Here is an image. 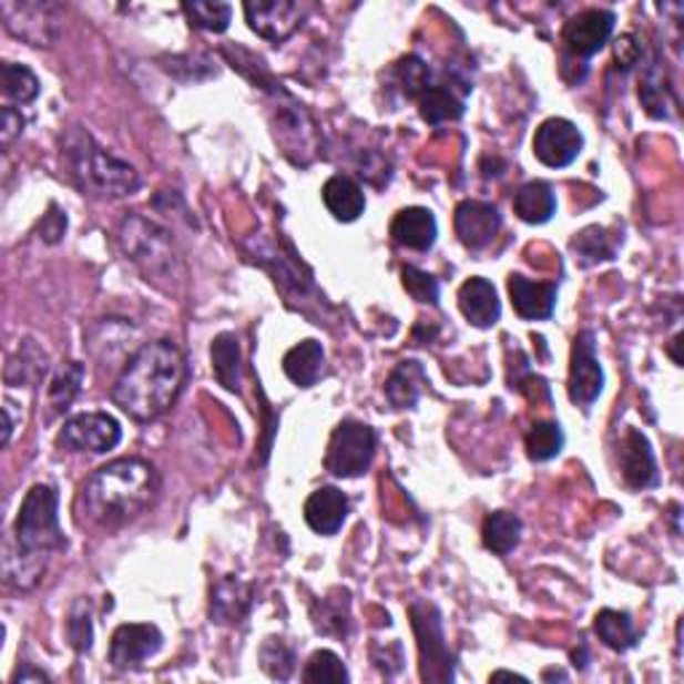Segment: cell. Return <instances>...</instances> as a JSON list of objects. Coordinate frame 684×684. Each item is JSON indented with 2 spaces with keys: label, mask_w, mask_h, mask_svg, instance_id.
Here are the masks:
<instances>
[{
  "label": "cell",
  "mask_w": 684,
  "mask_h": 684,
  "mask_svg": "<svg viewBox=\"0 0 684 684\" xmlns=\"http://www.w3.org/2000/svg\"><path fill=\"white\" fill-rule=\"evenodd\" d=\"M191 24L208 32H225L231 28L233 9L227 3H212V0H193V3H182Z\"/></svg>",
  "instance_id": "cell-37"
},
{
  "label": "cell",
  "mask_w": 684,
  "mask_h": 684,
  "mask_svg": "<svg viewBox=\"0 0 684 684\" xmlns=\"http://www.w3.org/2000/svg\"><path fill=\"white\" fill-rule=\"evenodd\" d=\"M570 399L578 407L589 409L599 399L604 388L602 364L596 358V337L591 329L578 331L575 343H572L570 358Z\"/></svg>",
  "instance_id": "cell-12"
},
{
  "label": "cell",
  "mask_w": 684,
  "mask_h": 684,
  "mask_svg": "<svg viewBox=\"0 0 684 684\" xmlns=\"http://www.w3.org/2000/svg\"><path fill=\"white\" fill-rule=\"evenodd\" d=\"M377 436L367 422L343 420L327 447V471L337 479H358L372 468Z\"/></svg>",
  "instance_id": "cell-8"
},
{
  "label": "cell",
  "mask_w": 684,
  "mask_h": 684,
  "mask_svg": "<svg viewBox=\"0 0 684 684\" xmlns=\"http://www.w3.org/2000/svg\"><path fill=\"white\" fill-rule=\"evenodd\" d=\"M615 57L625 64V68H629V64H634L636 57H640V45L634 43V38L631 35H623L615 45Z\"/></svg>",
  "instance_id": "cell-45"
},
{
  "label": "cell",
  "mask_w": 684,
  "mask_h": 684,
  "mask_svg": "<svg viewBox=\"0 0 684 684\" xmlns=\"http://www.w3.org/2000/svg\"><path fill=\"white\" fill-rule=\"evenodd\" d=\"M321 198L331 217L340 220V223H356L364 214V208H367V198H364L361 187L350 177H343V174H335V177L327 180Z\"/></svg>",
  "instance_id": "cell-23"
},
{
  "label": "cell",
  "mask_w": 684,
  "mask_h": 684,
  "mask_svg": "<svg viewBox=\"0 0 684 684\" xmlns=\"http://www.w3.org/2000/svg\"><path fill=\"white\" fill-rule=\"evenodd\" d=\"M428 382L426 369L417 361H401L386 382V396L396 409H412Z\"/></svg>",
  "instance_id": "cell-27"
},
{
  "label": "cell",
  "mask_w": 684,
  "mask_h": 684,
  "mask_svg": "<svg viewBox=\"0 0 684 684\" xmlns=\"http://www.w3.org/2000/svg\"><path fill=\"white\" fill-rule=\"evenodd\" d=\"M119 244L147 284L172 297H180L185 292V263H182L169 231L159 223L142 217V214H126L119 225Z\"/></svg>",
  "instance_id": "cell-4"
},
{
  "label": "cell",
  "mask_w": 684,
  "mask_h": 684,
  "mask_svg": "<svg viewBox=\"0 0 684 684\" xmlns=\"http://www.w3.org/2000/svg\"><path fill=\"white\" fill-rule=\"evenodd\" d=\"M121 445V422L113 415L86 412L75 415L64 422L60 433V447L68 452L104 455Z\"/></svg>",
  "instance_id": "cell-10"
},
{
  "label": "cell",
  "mask_w": 684,
  "mask_h": 684,
  "mask_svg": "<svg viewBox=\"0 0 684 684\" xmlns=\"http://www.w3.org/2000/svg\"><path fill=\"white\" fill-rule=\"evenodd\" d=\"M6 30L30 45H51L60 35L62 9L54 3H0Z\"/></svg>",
  "instance_id": "cell-9"
},
{
  "label": "cell",
  "mask_w": 684,
  "mask_h": 684,
  "mask_svg": "<svg viewBox=\"0 0 684 684\" xmlns=\"http://www.w3.org/2000/svg\"><path fill=\"white\" fill-rule=\"evenodd\" d=\"M64 231H68V217L60 212L57 206H51V212L45 214L43 225H41V233H43V241L45 244H57L64 236Z\"/></svg>",
  "instance_id": "cell-44"
},
{
  "label": "cell",
  "mask_w": 684,
  "mask_h": 684,
  "mask_svg": "<svg viewBox=\"0 0 684 684\" xmlns=\"http://www.w3.org/2000/svg\"><path fill=\"white\" fill-rule=\"evenodd\" d=\"M28 682H41V684H45V682H49V674H43V671H35L32 666H28V668L17 671L14 680H11V684H28Z\"/></svg>",
  "instance_id": "cell-47"
},
{
  "label": "cell",
  "mask_w": 684,
  "mask_h": 684,
  "mask_svg": "<svg viewBox=\"0 0 684 684\" xmlns=\"http://www.w3.org/2000/svg\"><path fill=\"white\" fill-rule=\"evenodd\" d=\"M513 212L519 220L530 225H545L557 214V195H553L549 182H527L519 187L517 198H513Z\"/></svg>",
  "instance_id": "cell-26"
},
{
  "label": "cell",
  "mask_w": 684,
  "mask_h": 684,
  "mask_svg": "<svg viewBox=\"0 0 684 684\" xmlns=\"http://www.w3.org/2000/svg\"><path fill=\"white\" fill-rule=\"evenodd\" d=\"M276 96V108H273V136H276L278 147L292 164L308 166L318 155V132L316 123L308 115L303 104L292 100L282 89L273 91Z\"/></svg>",
  "instance_id": "cell-7"
},
{
  "label": "cell",
  "mask_w": 684,
  "mask_h": 684,
  "mask_svg": "<svg viewBox=\"0 0 684 684\" xmlns=\"http://www.w3.org/2000/svg\"><path fill=\"white\" fill-rule=\"evenodd\" d=\"M572 249L578 252V257L583 259V265H596L608 263L615 257V241L608 236L604 227H585V231L572 241Z\"/></svg>",
  "instance_id": "cell-38"
},
{
  "label": "cell",
  "mask_w": 684,
  "mask_h": 684,
  "mask_svg": "<svg viewBox=\"0 0 684 684\" xmlns=\"http://www.w3.org/2000/svg\"><path fill=\"white\" fill-rule=\"evenodd\" d=\"M612 30H615V14L604 9H585L566 22L564 43L572 57H589L599 54L604 45L610 43Z\"/></svg>",
  "instance_id": "cell-15"
},
{
  "label": "cell",
  "mask_w": 684,
  "mask_h": 684,
  "mask_svg": "<svg viewBox=\"0 0 684 684\" xmlns=\"http://www.w3.org/2000/svg\"><path fill=\"white\" fill-rule=\"evenodd\" d=\"M70 631V642H73V647L78 653H83V650L91 647V640H94V631H91V615H89V604L78 602L73 615H70L68 623Z\"/></svg>",
  "instance_id": "cell-42"
},
{
  "label": "cell",
  "mask_w": 684,
  "mask_h": 684,
  "mask_svg": "<svg viewBox=\"0 0 684 684\" xmlns=\"http://www.w3.org/2000/svg\"><path fill=\"white\" fill-rule=\"evenodd\" d=\"M455 231L462 246L468 249H484L500 231V214L498 208L487 201H462L455 208Z\"/></svg>",
  "instance_id": "cell-17"
},
{
  "label": "cell",
  "mask_w": 684,
  "mask_h": 684,
  "mask_svg": "<svg viewBox=\"0 0 684 684\" xmlns=\"http://www.w3.org/2000/svg\"><path fill=\"white\" fill-rule=\"evenodd\" d=\"M246 24L265 41L282 43L292 32L303 28V22L310 14L308 3H295V0H249L244 3Z\"/></svg>",
  "instance_id": "cell-11"
},
{
  "label": "cell",
  "mask_w": 684,
  "mask_h": 684,
  "mask_svg": "<svg viewBox=\"0 0 684 684\" xmlns=\"http://www.w3.org/2000/svg\"><path fill=\"white\" fill-rule=\"evenodd\" d=\"M83 375H86V369H83L81 361H68V364H62L60 369H57L54 380H51V386H49L51 412H54V415L64 412V409H68L70 404L75 401V396L81 394Z\"/></svg>",
  "instance_id": "cell-33"
},
{
  "label": "cell",
  "mask_w": 684,
  "mask_h": 684,
  "mask_svg": "<svg viewBox=\"0 0 684 684\" xmlns=\"http://www.w3.org/2000/svg\"><path fill=\"white\" fill-rule=\"evenodd\" d=\"M621 471L631 490H650V487L661 484L653 447H650L647 436L636 431V428H629L623 436Z\"/></svg>",
  "instance_id": "cell-16"
},
{
  "label": "cell",
  "mask_w": 684,
  "mask_h": 684,
  "mask_svg": "<svg viewBox=\"0 0 684 684\" xmlns=\"http://www.w3.org/2000/svg\"><path fill=\"white\" fill-rule=\"evenodd\" d=\"M259 661H263V668L268 671L273 680H289L297 663L295 650H292L284 640H276V636H270V640L263 644V650H259Z\"/></svg>",
  "instance_id": "cell-39"
},
{
  "label": "cell",
  "mask_w": 684,
  "mask_h": 684,
  "mask_svg": "<svg viewBox=\"0 0 684 684\" xmlns=\"http://www.w3.org/2000/svg\"><path fill=\"white\" fill-rule=\"evenodd\" d=\"M594 631L596 636L608 644L610 650H615V653H625V650H631L640 640V634H636L634 621H631L629 612L621 610H602L596 615L594 621Z\"/></svg>",
  "instance_id": "cell-32"
},
{
  "label": "cell",
  "mask_w": 684,
  "mask_h": 684,
  "mask_svg": "<svg viewBox=\"0 0 684 684\" xmlns=\"http://www.w3.org/2000/svg\"><path fill=\"white\" fill-rule=\"evenodd\" d=\"M458 305L462 310V316L479 329H490L500 321V299L498 289L487 282V278H468L466 284L460 286Z\"/></svg>",
  "instance_id": "cell-21"
},
{
  "label": "cell",
  "mask_w": 684,
  "mask_h": 684,
  "mask_svg": "<svg viewBox=\"0 0 684 684\" xmlns=\"http://www.w3.org/2000/svg\"><path fill=\"white\" fill-rule=\"evenodd\" d=\"M164 644V634L153 623H123L110 640V663L119 671L140 668Z\"/></svg>",
  "instance_id": "cell-13"
},
{
  "label": "cell",
  "mask_w": 684,
  "mask_h": 684,
  "mask_svg": "<svg viewBox=\"0 0 684 684\" xmlns=\"http://www.w3.org/2000/svg\"><path fill=\"white\" fill-rule=\"evenodd\" d=\"M401 284L417 303H428V305L439 303V282H436L433 276H428L426 270H417L412 265H407V268L401 270Z\"/></svg>",
  "instance_id": "cell-41"
},
{
  "label": "cell",
  "mask_w": 684,
  "mask_h": 684,
  "mask_svg": "<svg viewBox=\"0 0 684 684\" xmlns=\"http://www.w3.org/2000/svg\"><path fill=\"white\" fill-rule=\"evenodd\" d=\"M0 73H3V94L9 102L30 104L41 94V81H38V75L32 73L30 68H24V64L6 62Z\"/></svg>",
  "instance_id": "cell-35"
},
{
  "label": "cell",
  "mask_w": 684,
  "mask_h": 684,
  "mask_svg": "<svg viewBox=\"0 0 684 684\" xmlns=\"http://www.w3.org/2000/svg\"><path fill=\"white\" fill-rule=\"evenodd\" d=\"M508 295H511L513 310L524 321H545L557 308V284L553 282H530L517 273L508 278Z\"/></svg>",
  "instance_id": "cell-18"
},
{
  "label": "cell",
  "mask_w": 684,
  "mask_h": 684,
  "mask_svg": "<svg viewBox=\"0 0 684 684\" xmlns=\"http://www.w3.org/2000/svg\"><path fill=\"white\" fill-rule=\"evenodd\" d=\"M212 372L217 377V382L231 394H238L241 390V345L238 337L225 331V335L214 337L212 343Z\"/></svg>",
  "instance_id": "cell-29"
},
{
  "label": "cell",
  "mask_w": 684,
  "mask_h": 684,
  "mask_svg": "<svg viewBox=\"0 0 684 684\" xmlns=\"http://www.w3.org/2000/svg\"><path fill=\"white\" fill-rule=\"evenodd\" d=\"M390 236H394L396 244L404 246V249L428 252L436 244V236H439V225H436L431 208L409 206L401 208L394 217Z\"/></svg>",
  "instance_id": "cell-19"
},
{
  "label": "cell",
  "mask_w": 684,
  "mask_h": 684,
  "mask_svg": "<svg viewBox=\"0 0 684 684\" xmlns=\"http://www.w3.org/2000/svg\"><path fill=\"white\" fill-rule=\"evenodd\" d=\"M481 540L494 557H508L521 540V519L511 511H492L481 527Z\"/></svg>",
  "instance_id": "cell-31"
},
{
  "label": "cell",
  "mask_w": 684,
  "mask_h": 684,
  "mask_svg": "<svg viewBox=\"0 0 684 684\" xmlns=\"http://www.w3.org/2000/svg\"><path fill=\"white\" fill-rule=\"evenodd\" d=\"M396 78H399L404 96H417V100H420L422 91L431 86V70L415 54L404 57V60L396 64Z\"/></svg>",
  "instance_id": "cell-40"
},
{
  "label": "cell",
  "mask_w": 684,
  "mask_h": 684,
  "mask_svg": "<svg viewBox=\"0 0 684 684\" xmlns=\"http://www.w3.org/2000/svg\"><path fill=\"white\" fill-rule=\"evenodd\" d=\"M49 372V356L45 350L38 348L32 340H24L19 345L17 356H11L9 367H6V382L9 386H35Z\"/></svg>",
  "instance_id": "cell-30"
},
{
  "label": "cell",
  "mask_w": 684,
  "mask_h": 684,
  "mask_svg": "<svg viewBox=\"0 0 684 684\" xmlns=\"http://www.w3.org/2000/svg\"><path fill=\"white\" fill-rule=\"evenodd\" d=\"M303 680L308 684H348L350 674L340 655L331 653V650H318L305 663Z\"/></svg>",
  "instance_id": "cell-36"
},
{
  "label": "cell",
  "mask_w": 684,
  "mask_h": 684,
  "mask_svg": "<svg viewBox=\"0 0 684 684\" xmlns=\"http://www.w3.org/2000/svg\"><path fill=\"white\" fill-rule=\"evenodd\" d=\"M159 498V473L142 458H121L96 468L81 487L83 524L113 532L140 519Z\"/></svg>",
  "instance_id": "cell-2"
},
{
  "label": "cell",
  "mask_w": 684,
  "mask_h": 684,
  "mask_svg": "<svg viewBox=\"0 0 684 684\" xmlns=\"http://www.w3.org/2000/svg\"><path fill=\"white\" fill-rule=\"evenodd\" d=\"M64 166L83 193L94 198H126L140 191V172L126 161L115 159L83 129H73L62 147Z\"/></svg>",
  "instance_id": "cell-5"
},
{
  "label": "cell",
  "mask_w": 684,
  "mask_h": 684,
  "mask_svg": "<svg viewBox=\"0 0 684 684\" xmlns=\"http://www.w3.org/2000/svg\"><path fill=\"white\" fill-rule=\"evenodd\" d=\"M532 150H535V159L540 164L551 169H564L581 155L583 134L578 132V126L572 121L549 119L538 126Z\"/></svg>",
  "instance_id": "cell-14"
},
{
  "label": "cell",
  "mask_w": 684,
  "mask_h": 684,
  "mask_svg": "<svg viewBox=\"0 0 684 684\" xmlns=\"http://www.w3.org/2000/svg\"><path fill=\"white\" fill-rule=\"evenodd\" d=\"M498 680H519V682H527V676L513 674V671H494V674H492V682H498Z\"/></svg>",
  "instance_id": "cell-48"
},
{
  "label": "cell",
  "mask_w": 684,
  "mask_h": 684,
  "mask_svg": "<svg viewBox=\"0 0 684 684\" xmlns=\"http://www.w3.org/2000/svg\"><path fill=\"white\" fill-rule=\"evenodd\" d=\"M185 377L187 364L177 345L172 340L147 343L123 364L110 388V399L132 420L153 422L180 399Z\"/></svg>",
  "instance_id": "cell-1"
},
{
  "label": "cell",
  "mask_w": 684,
  "mask_h": 684,
  "mask_svg": "<svg viewBox=\"0 0 684 684\" xmlns=\"http://www.w3.org/2000/svg\"><path fill=\"white\" fill-rule=\"evenodd\" d=\"M24 126H28V119H24V115H22V110L3 108V123H0V140H3L6 147H9L11 142H14L17 136L24 132Z\"/></svg>",
  "instance_id": "cell-43"
},
{
  "label": "cell",
  "mask_w": 684,
  "mask_h": 684,
  "mask_svg": "<svg viewBox=\"0 0 684 684\" xmlns=\"http://www.w3.org/2000/svg\"><path fill=\"white\" fill-rule=\"evenodd\" d=\"M420 119L431 126H441V123L460 121L466 108H462V96L455 94L449 83H439V86H428L420 94Z\"/></svg>",
  "instance_id": "cell-28"
},
{
  "label": "cell",
  "mask_w": 684,
  "mask_h": 684,
  "mask_svg": "<svg viewBox=\"0 0 684 684\" xmlns=\"http://www.w3.org/2000/svg\"><path fill=\"white\" fill-rule=\"evenodd\" d=\"M412 629L420 650V676L422 682H452L455 680V655L449 650L441 612L431 602H415L409 608Z\"/></svg>",
  "instance_id": "cell-6"
},
{
  "label": "cell",
  "mask_w": 684,
  "mask_h": 684,
  "mask_svg": "<svg viewBox=\"0 0 684 684\" xmlns=\"http://www.w3.org/2000/svg\"><path fill=\"white\" fill-rule=\"evenodd\" d=\"M68 540L60 527V494L54 487L35 484L19 506L14 530L6 540L3 575L19 591H32L41 583L51 553L62 551Z\"/></svg>",
  "instance_id": "cell-3"
},
{
  "label": "cell",
  "mask_w": 684,
  "mask_h": 684,
  "mask_svg": "<svg viewBox=\"0 0 684 684\" xmlns=\"http://www.w3.org/2000/svg\"><path fill=\"white\" fill-rule=\"evenodd\" d=\"M284 372L297 388H313L324 372V348L316 340H303L286 350Z\"/></svg>",
  "instance_id": "cell-24"
},
{
  "label": "cell",
  "mask_w": 684,
  "mask_h": 684,
  "mask_svg": "<svg viewBox=\"0 0 684 684\" xmlns=\"http://www.w3.org/2000/svg\"><path fill=\"white\" fill-rule=\"evenodd\" d=\"M313 625L324 636H348L350 634V594L345 589L329 591L327 596L313 604Z\"/></svg>",
  "instance_id": "cell-25"
},
{
  "label": "cell",
  "mask_w": 684,
  "mask_h": 684,
  "mask_svg": "<svg viewBox=\"0 0 684 684\" xmlns=\"http://www.w3.org/2000/svg\"><path fill=\"white\" fill-rule=\"evenodd\" d=\"M348 498L337 487H321L305 500V521L318 535H337L348 519Z\"/></svg>",
  "instance_id": "cell-20"
},
{
  "label": "cell",
  "mask_w": 684,
  "mask_h": 684,
  "mask_svg": "<svg viewBox=\"0 0 684 684\" xmlns=\"http://www.w3.org/2000/svg\"><path fill=\"white\" fill-rule=\"evenodd\" d=\"M14 407H17L14 401L6 399V407H3V445H9V441H11V433H14V428H17Z\"/></svg>",
  "instance_id": "cell-46"
},
{
  "label": "cell",
  "mask_w": 684,
  "mask_h": 684,
  "mask_svg": "<svg viewBox=\"0 0 684 684\" xmlns=\"http://www.w3.org/2000/svg\"><path fill=\"white\" fill-rule=\"evenodd\" d=\"M249 608H252V585L244 583L236 575L220 578L217 585L212 589V608H208L212 621L223 625L241 623L246 615H249Z\"/></svg>",
  "instance_id": "cell-22"
},
{
  "label": "cell",
  "mask_w": 684,
  "mask_h": 684,
  "mask_svg": "<svg viewBox=\"0 0 684 684\" xmlns=\"http://www.w3.org/2000/svg\"><path fill=\"white\" fill-rule=\"evenodd\" d=\"M524 447H527V458L535 462L553 460L564 447V433L559 428V422L551 420H540L530 428L524 436Z\"/></svg>",
  "instance_id": "cell-34"
}]
</instances>
